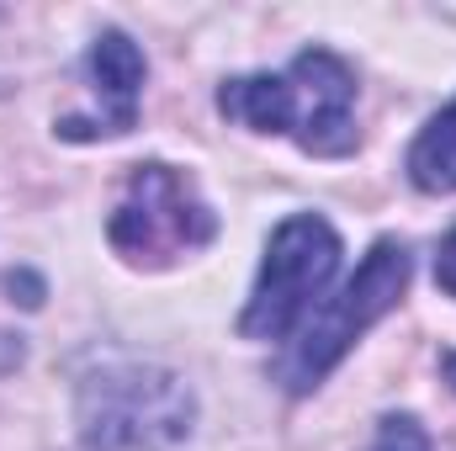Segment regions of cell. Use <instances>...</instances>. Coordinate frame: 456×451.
<instances>
[{"mask_svg":"<svg viewBox=\"0 0 456 451\" xmlns=\"http://www.w3.org/2000/svg\"><path fill=\"white\" fill-rule=\"evenodd\" d=\"M292 91H297V149L314 154V160H345L355 154L361 133H355V117H350V102H355V75L340 53L330 48H303L287 70Z\"/></svg>","mask_w":456,"mask_h":451,"instance_id":"5b68a950","label":"cell"},{"mask_svg":"<svg viewBox=\"0 0 456 451\" xmlns=\"http://www.w3.org/2000/svg\"><path fill=\"white\" fill-rule=\"evenodd\" d=\"M5 292H11V303H21V308H43V298H48V287H43L37 271H5Z\"/></svg>","mask_w":456,"mask_h":451,"instance_id":"30bf717a","label":"cell"},{"mask_svg":"<svg viewBox=\"0 0 456 451\" xmlns=\"http://www.w3.org/2000/svg\"><path fill=\"white\" fill-rule=\"evenodd\" d=\"M218 234V213L197 197V181L165 160H149V165H133L127 176V192L117 202L107 239L127 266H175L181 255L213 244Z\"/></svg>","mask_w":456,"mask_h":451,"instance_id":"277c9868","label":"cell"},{"mask_svg":"<svg viewBox=\"0 0 456 451\" xmlns=\"http://www.w3.org/2000/svg\"><path fill=\"white\" fill-rule=\"evenodd\" d=\"M409 276H414L409 250H403L398 239H377V244L366 250V260L355 266V276L297 324V340H292L287 356L276 361V382H281L292 398L314 393L345 356H350V345L366 335L377 319H387V314L403 303Z\"/></svg>","mask_w":456,"mask_h":451,"instance_id":"7a4b0ae2","label":"cell"},{"mask_svg":"<svg viewBox=\"0 0 456 451\" xmlns=\"http://www.w3.org/2000/svg\"><path fill=\"white\" fill-rule=\"evenodd\" d=\"M371 451H436V447H430V430L414 414H382Z\"/></svg>","mask_w":456,"mask_h":451,"instance_id":"9c48e42d","label":"cell"},{"mask_svg":"<svg viewBox=\"0 0 456 451\" xmlns=\"http://www.w3.org/2000/svg\"><path fill=\"white\" fill-rule=\"evenodd\" d=\"M75 425L86 451H181L197 430V393L165 366L112 361L80 377Z\"/></svg>","mask_w":456,"mask_h":451,"instance_id":"6da1fadb","label":"cell"},{"mask_svg":"<svg viewBox=\"0 0 456 451\" xmlns=\"http://www.w3.org/2000/svg\"><path fill=\"white\" fill-rule=\"evenodd\" d=\"M218 112L255 133H297V91L287 75H233L218 91Z\"/></svg>","mask_w":456,"mask_h":451,"instance_id":"52a82bcc","label":"cell"},{"mask_svg":"<svg viewBox=\"0 0 456 451\" xmlns=\"http://www.w3.org/2000/svg\"><path fill=\"white\" fill-rule=\"evenodd\" d=\"M403 170H409V181H414L419 192H430V197L456 192V102L419 127V138L409 144Z\"/></svg>","mask_w":456,"mask_h":451,"instance_id":"ba28073f","label":"cell"},{"mask_svg":"<svg viewBox=\"0 0 456 451\" xmlns=\"http://www.w3.org/2000/svg\"><path fill=\"white\" fill-rule=\"evenodd\" d=\"M340 271V234L319 213H292L265 239L260 276L249 287V303L239 314L244 340H287L324 298V287Z\"/></svg>","mask_w":456,"mask_h":451,"instance_id":"3957f363","label":"cell"},{"mask_svg":"<svg viewBox=\"0 0 456 451\" xmlns=\"http://www.w3.org/2000/svg\"><path fill=\"white\" fill-rule=\"evenodd\" d=\"M441 372H446V382L456 388V350H446V356H441Z\"/></svg>","mask_w":456,"mask_h":451,"instance_id":"7c38bea8","label":"cell"},{"mask_svg":"<svg viewBox=\"0 0 456 451\" xmlns=\"http://www.w3.org/2000/svg\"><path fill=\"white\" fill-rule=\"evenodd\" d=\"M436 287H441L446 298H456V228L441 239V255H436Z\"/></svg>","mask_w":456,"mask_h":451,"instance_id":"8fae6325","label":"cell"},{"mask_svg":"<svg viewBox=\"0 0 456 451\" xmlns=\"http://www.w3.org/2000/svg\"><path fill=\"white\" fill-rule=\"evenodd\" d=\"M86 75H91V86L107 102L102 117H59L53 133L69 138V144H96V138L133 133V122H138V91H143V53H138V43L127 32L107 27L91 43V53H86Z\"/></svg>","mask_w":456,"mask_h":451,"instance_id":"8992f818","label":"cell"}]
</instances>
